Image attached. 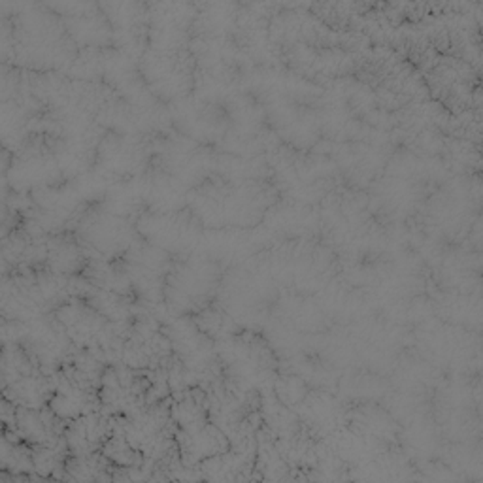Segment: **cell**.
Wrapping results in <instances>:
<instances>
[{
	"instance_id": "cell-1",
	"label": "cell",
	"mask_w": 483,
	"mask_h": 483,
	"mask_svg": "<svg viewBox=\"0 0 483 483\" xmlns=\"http://www.w3.org/2000/svg\"><path fill=\"white\" fill-rule=\"evenodd\" d=\"M89 240L95 248L105 253L112 250H123L127 244V229L121 217L110 214L93 221L89 225Z\"/></svg>"
},
{
	"instance_id": "cell-2",
	"label": "cell",
	"mask_w": 483,
	"mask_h": 483,
	"mask_svg": "<svg viewBox=\"0 0 483 483\" xmlns=\"http://www.w3.org/2000/svg\"><path fill=\"white\" fill-rule=\"evenodd\" d=\"M86 400L87 398L82 389L74 384H67L65 387H59V391L53 395L51 408L59 417L76 419L86 410Z\"/></svg>"
}]
</instances>
